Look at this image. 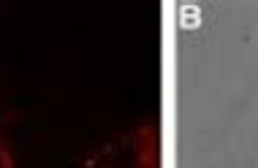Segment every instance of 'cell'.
<instances>
[{
    "label": "cell",
    "mask_w": 258,
    "mask_h": 168,
    "mask_svg": "<svg viewBox=\"0 0 258 168\" xmlns=\"http://www.w3.org/2000/svg\"><path fill=\"white\" fill-rule=\"evenodd\" d=\"M0 168H17V165H14V157H11V152H9V146H6L3 138H0Z\"/></svg>",
    "instance_id": "obj_2"
},
{
    "label": "cell",
    "mask_w": 258,
    "mask_h": 168,
    "mask_svg": "<svg viewBox=\"0 0 258 168\" xmlns=\"http://www.w3.org/2000/svg\"><path fill=\"white\" fill-rule=\"evenodd\" d=\"M155 165V141L150 130H136L101 146L82 168H152Z\"/></svg>",
    "instance_id": "obj_1"
}]
</instances>
